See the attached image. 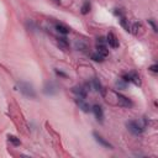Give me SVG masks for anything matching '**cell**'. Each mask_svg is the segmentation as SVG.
I'll list each match as a JSON object with an SVG mask.
<instances>
[{
    "instance_id": "1",
    "label": "cell",
    "mask_w": 158,
    "mask_h": 158,
    "mask_svg": "<svg viewBox=\"0 0 158 158\" xmlns=\"http://www.w3.org/2000/svg\"><path fill=\"white\" fill-rule=\"evenodd\" d=\"M17 84H19V90L21 91L22 95H25L26 98H31V99L36 98V91H35L33 87L30 83H27V82H19Z\"/></svg>"
},
{
    "instance_id": "2",
    "label": "cell",
    "mask_w": 158,
    "mask_h": 158,
    "mask_svg": "<svg viewBox=\"0 0 158 158\" xmlns=\"http://www.w3.org/2000/svg\"><path fill=\"white\" fill-rule=\"evenodd\" d=\"M126 125H127V128H128L130 132H132V134L136 135V136H137V135H141L143 131H144V127H146L144 125H141L138 121H128Z\"/></svg>"
},
{
    "instance_id": "3",
    "label": "cell",
    "mask_w": 158,
    "mask_h": 158,
    "mask_svg": "<svg viewBox=\"0 0 158 158\" xmlns=\"http://www.w3.org/2000/svg\"><path fill=\"white\" fill-rule=\"evenodd\" d=\"M96 52L103 57H106L109 55V49L106 47V40L104 37H99L96 40Z\"/></svg>"
},
{
    "instance_id": "4",
    "label": "cell",
    "mask_w": 158,
    "mask_h": 158,
    "mask_svg": "<svg viewBox=\"0 0 158 158\" xmlns=\"http://www.w3.org/2000/svg\"><path fill=\"white\" fill-rule=\"evenodd\" d=\"M122 79L127 83V82H131V83H134L135 85H141V78L140 75L136 73V72H131L128 74H124L122 75Z\"/></svg>"
},
{
    "instance_id": "5",
    "label": "cell",
    "mask_w": 158,
    "mask_h": 158,
    "mask_svg": "<svg viewBox=\"0 0 158 158\" xmlns=\"http://www.w3.org/2000/svg\"><path fill=\"white\" fill-rule=\"evenodd\" d=\"M57 91H58L57 85H56L55 83H52V82H47V83L45 84V87H43V93H45L46 95H48V96L56 95Z\"/></svg>"
},
{
    "instance_id": "6",
    "label": "cell",
    "mask_w": 158,
    "mask_h": 158,
    "mask_svg": "<svg viewBox=\"0 0 158 158\" xmlns=\"http://www.w3.org/2000/svg\"><path fill=\"white\" fill-rule=\"evenodd\" d=\"M116 99H117V105L122 108H131L132 106V101H131L128 98L124 96L122 94H116Z\"/></svg>"
},
{
    "instance_id": "7",
    "label": "cell",
    "mask_w": 158,
    "mask_h": 158,
    "mask_svg": "<svg viewBox=\"0 0 158 158\" xmlns=\"http://www.w3.org/2000/svg\"><path fill=\"white\" fill-rule=\"evenodd\" d=\"M72 91L77 95V98H83V99H85L87 94H88V91L84 88V85H75V87H73Z\"/></svg>"
},
{
    "instance_id": "8",
    "label": "cell",
    "mask_w": 158,
    "mask_h": 158,
    "mask_svg": "<svg viewBox=\"0 0 158 158\" xmlns=\"http://www.w3.org/2000/svg\"><path fill=\"white\" fill-rule=\"evenodd\" d=\"M75 103H77V105L79 106V109H82L84 112H89L90 110H91V108H90V105L85 101V99H83V98H77L75 99Z\"/></svg>"
},
{
    "instance_id": "9",
    "label": "cell",
    "mask_w": 158,
    "mask_h": 158,
    "mask_svg": "<svg viewBox=\"0 0 158 158\" xmlns=\"http://www.w3.org/2000/svg\"><path fill=\"white\" fill-rule=\"evenodd\" d=\"M106 43H109V46L112 47V48H117L118 47V40L114 35V32H109L108 33V36H106Z\"/></svg>"
},
{
    "instance_id": "10",
    "label": "cell",
    "mask_w": 158,
    "mask_h": 158,
    "mask_svg": "<svg viewBox=\"0 0 158 158\" xmlns=\"http://www.w3.org/2000/svg\"><path fill=\"white\" fill-rule=\"evenodd\" d=\"M93 136L95 137V141H96L98 143H100L103 147H106V148H112V146H111V144H110V143H109V142H108L106 140H105V138H104L103 136L98 135L96 132H94V134H93Z\"/></svg>"
},
{
    "instance_id": "11",
    "label": "cell",
    "mask_w": 158,
    "mask_h": 158,
    "mask_svg": "<svg viewBox=\"0 0 158 158\" xmlns=\"http://www.w3.org/2000/svg\"><path fill=\"white\" fill-rule=\"evenodd\" d=\"M91 110H93V112H94V115H95V117L98 118V121H103V118H104V112H103V108L100 106V105H94V106H93V109H91Z\"/></svg>"
},
{
    "instance_id": "12",
    "label": "cell",
    "mask_w": 158,
    "mask_h": 158,
    "mask_svg": "<svg viewBox=\"0 0 158 158\" xmlns=\"http://www.w3.org/2000/svg\"><path fill=\"white\" fill-rule=\"evenodd\" d=\"M93 85L95 88V90L98 91V93H100L103 96H105V89L103 87V84L99 82V79L98 78H94V81H93Z\"/></svg>"
},
{
    "instance_id": "13",
    "label": "cell",
    "mask_w": 158,
    "mask_h": 158,
    "mask_svg": "<svg viewBox=\"0 0 158 158\" xmlns=\"http://www.w3.org/2000/svg\"><path fill=\"white\" fill-rule=\"evenodd\" d=\"M56 30L61 33V35H67L71 32V29L68 27V26H65L63 24H56Z\"/></svg>"
},
{
    "instance_id": "14",
    "label": "cell",
    "mask_w": 158,
    "mask_h": 158,
    "mask_svg": "<svg viewBox=\"0 0 158 158\" xmlns=\"http://www.w3.org/2000/svg\"><path fill=\"white\" fill-rule=\"evenodd\" d=\"M120 24H121V26H122V27L127 31V32H130V29H131V26L128 25V20L122 15L121 17H120Z\"/></svg>"
},
{
    "instance_id": "15",
    "label": "cell",
    "mask_w": 158,
    "mask_h": 158,
    "mask_svg": "<svg viewBox=\"0 0 158 158\" xmlns=\"http://www.w3.org/2000/svg\"><path fill=\"white\" fill-rule=\"evenodd\" d=\"M138 30H142V24L141 22L134 24V26L130 29V32H132L134 35H138Z\"/></svg>"
},
{
    "instance_id": "16",
    "label": "cell",
    "mask_w": 158,
    "mask_h": 158,
    "mask_svg": "<svg viewBox=\"0 0 158 158\" xmlns=\"http://www.w3.org/2000/svg\"><path fill=\"white\" fill-rule=\"evenodd\" d=\"M8 140H9V142H11L14 146H20L21 144V142H20V140L16 137V136H14V135H9L8 136Z\"/></svg>"
},
{
    "instance_id": "17",
    "label": "cell",
    "mask_w": 158,
    "mask_h": 158,
    "mask_svg": "<svg viewBox=\"0 0 158 158\" xmlns=\"http://www.w3.org/2000/svg\"><path fill=\"white\" fill-rule=\"evenodd\" d=\"M81 10H82V14H83V15H87L88 12L90 11V3H89V2H85V3L82 5V9H81Z\"/></svg>"
},
{
    "instance_id": "18",
    "label": "cell",
    "mask_w": 158,
    "mask_h": 158,
    "mask_svg": "<svg viewBox=\"0 0 158 158\" xmlns=\"http://www.w3.org/2000/svg\"><path fill=\"white\" fill-rule=\"evenodd\" d=\"M115 85H116V88H118V89H126V87H127V83L124 81V79L121 78V79H118V81L115 83Z\"/></svg>"
},
{
    "instance_id": "19",
    "label": "cell",
    "mask_w": 158,
    "mask_h": 158,
    "mask_svg": "<svg viewBox=\"0 0 158 158\" xmlns=\"http://www.w3.org/2000/svg\"><path fill=\"white\" fill-rule=\"evenodd\" d=\"M58 45L61 46V47H63V48H67L68 47V41L65 40L64 37H59L58 38Z\"/></svg>"
},
{
    "instance_id": "20",
    "label": "cell",
    "mask_w": 158,
    "mask_h": 158,
    "mask_svg": "<svg viewBox=\"0 0 158 158\" xmlns=\"http://www.w3.org/2000/svg\"><path fill=\"white\" fill-rule=\"evenodd\" d=\"M104 58H105V57H103L101 55H99L98 52H96V53H93V55H91V59L95 61V62H103Z\"/></svg>"
},
{
    "instance_id": "21",
    "label": "cell",
    "mask_w": 158,
    "mask_h": 158,
    "mask_svg": "<svg viewBox=\"0 0 158 158\" xmlns=\"http://www.w3.org/2000/svg\"><path fill=\"white\" fill-rule=\"evenodd\" d=\"M148 69H150L152 73H154V74H156V73L158 72V65H157V64H153V65H151V67H150Z\"/></svg>"
},
{
    "instance_id": "22",
    "label": "cell",
    "mask_w": 158,
    "mask_h": 158,
    "mask_svg": "<svg viewBox=\"0 0 158 158\" xmlns=\"http://www.w3.org/2000/svg\"><path fill=\"white\" fill-rule=\"evenodd\" d=\"M148 24H150V25L152 26V27H153V30H154V31H157V27H156V24H154V21H153L152 19H150V20H148Z\"/></svg>"
},
{
    "instance_id": "23",
    "label": "cell",
    "mask_w": 158,
    "mask_h": 158,
    "mask_svg": "<svg viewBox=\"0 0 158 158\" xmlns=\"http://www.w3.org/2000/svg\"><path fill=\"white\" fill-rule=\"evenodd\" d=\"M56 73L58 74V75H61V77H67V74H65V73H63V72H61V71H58V69H56Z\"/></svg>"
}]
</instances>
